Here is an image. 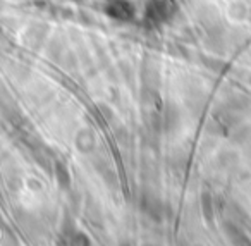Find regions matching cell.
<instances>
[{"mask_svg":"<svg viewBox=\"0 0 251 246\" xmlns=\"http://www.w3.org/2000/svg\"><path fill=\"white\" fill-rule=\"evenodd\" d=\"M55 174H57V179H59V183H60V186H69V174L66 172V169H64L62 165H57V170H55Z\"/></svg>","mask_w":251,"mask_h":246,"instance_id":"cell-1","label":"cell"}]
</instances>
